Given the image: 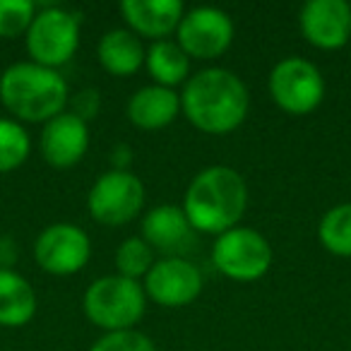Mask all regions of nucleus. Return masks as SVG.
<instances>
[{"label": "nucleus", "instance_id": "obj_1", "mask_svg": "<svg viewBox=\"0 0 351 351\" xmlns=\"http://www.w3.org/2000/svg\"><path fill=\"white\" fill-rule=\"evenodd\" d=\"M250 111L245 82L226 68H205L191 75L181 92V113L207 135H229Z\"/></svg>", "mask_w": 351, "mask_h": 351}, {"label": "nucleus", "instance_id": "obj_2", "mask_svg": "<svg viewBox=\"0 0 351 351\" xmlns=\"http://www.w3.org/2000/svg\"><path fill=\"white\" fill-rule=\"evenodd\" d=\"M183 212L195 234L221 236L236 229L248 207V186L243 176L224 164L195 173L183 195Z\"/></svg>", "mask_w": 351, "mask_h": 351}, {"label": "nucleus", "instance_id": "obj_3", "mask_svg": "<svg viewBox=\"0 0 351 351\" xmlns=\"http://www.w3.org/2000/svg\"><path fill=\"white\" fill-rule=\"evenodd\" d=\"M68 101L70 87L58 70L22 60L0 75V104L20 123H49L68 111Z\"/></svg>", "mask_w": 351, "mask_h": 351}, {"label": "nucleus", "instance_id": "obj_4", "mask_svg": "<svg viewBox=\"0 0 351 351\" xmlns=\"http://www.w3.org/2000/svg\"><path fill=\"white\" fill-rule=\"evenodd\" d=\"M82 308L87 320L101 327L104 335L135 330L137 322L145 317L147 293L142 282L125 279L121 274H106L87 287Z\"/></svg>", "mask_w": 351, "mask_h": 351}, {"label": "nucleus", "instance_id": "obj_5", "mask_svg": "<svg viewBox=\"0 0 351 351\" xmlns=\"http://www.w3.org/2000/svg\"><path fill=\"white\" fill-rule=\"evenodd\" d=\"M32 63L58 70L75 56L80 46V17L63 5L39 8L25 36Z\"/></svg>", "mask_w": 351, "mask_h": 351}, {"label": "nucleus", "instance_id": "obj_6", "mask_svg": "<svg viewBox=\"0 0 351 351\" xmlns=\"http://www.w3.org/2000/svg\"><path fill=\"white\" fill-rule=\"evenodd\" d=\"M274 260L272 243L250 226H236L217 236L212 245V263L234 282H258L269 272Z\"/></svg>", "mask_w": 351, "mask_h": 351}, {"label": "nucleus", "instance_id": "obj_7", "mask_svg": "<svg viewBox=\"0 0 351 351\" xmlns=\"http://www.w3.org/2000/svg\"><path fill=\"white\" fill-rule=\"evenodd\" d=\"M272 101L289 116H308L325 99V77L315 63L291 56L272 68L267 80Z\"/></svg>", "mask_w": 351, "mask_h": 351}, {"label": "nucleus", "instance_id": "obj_8", "mask_svg": "<svg viewBox=\"0 0 351 351\" xmlns=\"http://www.w3.org/2000/svg\"><path fill=\"white\" fill-rule=\"evenodd\" d=\"M145 207V186L132 171L108 169L92 183L87 210L94 221L104 226H123L132 221Z\"/></svg>", "mask_w": 351, "mask_h": 351}, {"label": "nucleus", "instance_id": "obj_9", "mask_svg": "<svg viewBox=\"0 0 351 351\" xmlns=\"http://www.w3.org/2000/svg\"><path fill=\"white\" fill-rule=\"evenodd\" d=\"M234 20L221 8L200 5L186 10L181 25L176 29L178 46L191 56V60L219 58L234 44Z\"/></svg>", "mask_w": 351, "mask_h": 351}, {"label": "nucleus", "instance_id": "obj_10", "mask_svg": "<svg viewBox=\"0 0 351 351\" xmlns=\"http://www.w3.org/2000/svg\"><path fill=\"white\" fill-rule=\"evenodd\" d=\"M92 255V241L87 231L70 221L49 224L34 241V260L46 274L73 277Z\"/></svg>", "mask_w": 351, "mask_h": 351}, {"label": "nucleus", "instance_id": "obj_11", "mask_svg": "<svg viewBox=\"0 0 351 351\" xmlns=\"http://www.w3.org/2000/svg\"><path fill=\"white\" fill-rule=\"evenodd\" d=\"M142 287L149 301L164 308H183L200 296L205 279L200 267L188 258H161L152 265Z\"/></svg>", "mask_w": 351, "mask_h": 351}, {"label": "nucleus", "instance_id": "obj_12", "mask_svg": "<svg viewBox=\"0 0 351 351\" xmlns=\"http://www.w3.org/2000/svg\"><path fill=\"white\" fill-rule=\"evenodd\" d=\"M298 27L315 49H344L351 39V5L346 0H308L298 12Z\"/></svg>", "mask_w": 351, "mask_h": 351}, {"label": "nucleus", "instance_id": "obj_13", "mask_svg": "<svg viewBox=\"0 0 351 351\" xmlns=\"http://www.w3.org/2000/svg\"><path fill=\"white\" fill-rule=\"evenodd\" d=\"M142 239L164 258H186L195 229L181 205H156L142 217Z\"/></svg>", "mask_w": 351, "mask_h": 351}, {"label": "nucleus", "instance_id": "obj_14", "mask_svg": "<svg viewBox=\"0 0 351 351\" xmlns=\"http://www.w3.org/2000/svg\"><path fill=\"white\" fill-rule=\"evenodd\" d=\"M89 149V123L63 111L44 123L41 130V154L53 169H70L80 164Z\"/></svg>", "mask_w": 351, "mask_h": 351}, {"label": "nucleus", "instance_id": "obj_15", "mask_svg": "<svg viewBox=\"0 0 351 351\" xmlns=\"http://www.w3.org/2000/svg\"><path fill=\"white\" fill-rule=\"evenodd\" d=\"M121 15L137 36L161 41L178 29L186 8L181 0H123Z\"/></svg>", "mask_w": 351, "mask_h": 351}, {"label": "nucleus", "instance_id": "obj_16", "mask_svg": "<svg viewBox=\"0 0 351 351\" xmlns=\"http://www.w3.org/2000/svg\"><path fill=\"white\" fill-rule=\"evenodd\" d=\"M181 113V94L176 89L147 84L128 99L125 116L140 130H161Z\"/></svg>", "mask_w": 351, "mask_h": 351}, {"label": "nucleus", "instance_id": "obj_17", "mask_svg": "<svg viewBox=\"0 0 351 351\" xmlns=\"http://www.w3.org/2000/svg\"><path fill=\"white\" fill-rule=\"evenodd\" d=\"M147 49L142 39L130 29H111L99 39L97 58L101 68L113 77H130L145 65Z\"/></svg>", "mask_w": 351, "mask_h": 351}, {"label": "nucleus", "instance_id": "obj_18", "mask_svg": "<svg viewBox=\"0 0 351 351\" xmlns=\"http://www.w3.org/2000/svg\"><path fill=\"white\" fill-rule=\"evenodd\" d=\"M39 298L29 279L0 267V327H25L34 320Z\"/></svg>", "mask_w": 351, "mask_h": 351}, {"label": "nucleus", "instance_id": "obj_19", "mask_svg": "<svg viewBox=\"0 0 351 351\" xmlns=\"http://www.w3.org/2000/svg\"><path fill=\"white\" fill-rule=\"evenodd\" d=\"M145 68L154 84L176 89L191 80V56L178 46V41L161 39L147 46Z\"/></svg>", "mask_w": 351, "mask_h": 351}, {"label": "nucleus", "instance_id": "obj_20", "mask_svg": "<svg viewBox=\"0 0 351 351\" xmlns=\"http://www.w3.org/2000/svg\"><path fill=\"white\" fill-rule=\"evenodd\" d=\"M317 239L327 253L351 258V202H341L327 210L317 224Z\"/></svg>", "mask_w": 351, "mask_h": 351}, {"label": "nucleus", "instance_id": "obj_21", "mask_svg": "<svg viewBox=\"0 0 351 351\" xmlns=\"http://www.w3.org/2000/svg\"><path fill=\"white\" fill-rule=\"evenodd\" d=\"M32 152V137L20 121L0 118V173L20 169Z\"/></svg>", "mask_w": 351, "mask_h": 351}, {"label": "nucleus", "instance_id": "obj_22", "mask_svg": "<svg viewBox=\"0 0 351 351\" xmlns=\"http://www.w3.org/2000/svg\"><path fill=\"white\" fill-rule=\"evenodd\" d=\"M154 255L156 253L149 248V243H147L142 236H130V239L123 241L116 250V258H113L116 260V269H118L116 274L140 282V279L147 277L152 265L156 263Z\"/></svg>", "mask_w": 351, "mask_h": 351}, {"label": "nucleus", "instance_id": "obj_23", "mask_svg": "<svg viewBox=\"0 0 351 351\" xmlns=\"http://www.w3.org/2000/svg\"><path fill=\"white\" fill-rule=\"evenodd\" d=\"M39 5L32 0H0V39L27 36Z\"/></svg>", "mask_w": 351, "mask_h": 351}, {"label": "nucleus", "instance_id": "obj_24", "mask_svg": "<svg viewBox=\"0 0 351 351\" xmlns=\"http://www.w3.org/2000/svg\"><path fill=\"white\" fill-rule=\"evenodd\" d=\"M89 351H156V346L142 332L125 330V332H108V335L99 337Z\"/></svg>", "mask_w": 351, "mask_h": 351}, {"label": "nucleus", "instance_id": "obj_25", "mask_svg": "<svg viewBox=\"0 0 351 351\" xmlns=\"http://www.w3.org/2000/svg\"><path fill=\"white\" fill-rule=\"evenodd\" d=\"M68 111L73 116L82 118L84 123H89L92 118H97L99 108H101V94L97 92L94 87H84L80 89L77 94H70V101H68Z\"/></svg>", "mask_w": 351, "mask_h": 351}, {"label": "nucleus", "instance_id": "obj_26", "mask_svg": "<svg viewBox=\"0 0 351 351\" xmlns=\"http://www.w3.org/2000/svg\"><path fill=\"white\" fill-rule=\"evenodd\" d=\"M130 164H132V149L130 145L121 142L111 149V169L116 171H130Z\"/></svg>", "mask_w": 351, "mask_h": 351}]
</instances>
